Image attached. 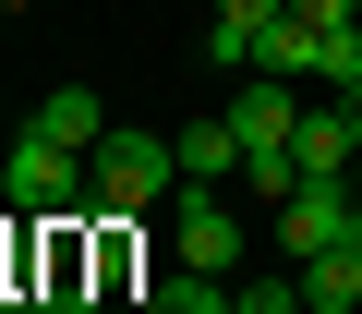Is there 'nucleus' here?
<instances>
[{
  "label": "nucleus",
  "mask_w": 362,
  "mask_h": 314,
  "mask_svg": "<svg viewBox=\"0 0 362 314\" xmlns=\"http://www.w3.org/2000/svg\"><path fill=\"white\" fill-rule=\"evenodd\" d=\"M230 133H242V157H254V145H290V133H302V73H242Z\"/></svg>",
  "instance_id": "nucleus-4"
},
{
  "label": "nucleus",
  "mask_w": 362,
  "mask_h": 314,
  "mask_svg": "<svg viewBox=\"0 0 362 314\" xmlns=\"http://www.w3.org/2000/svg\"><path fill=\"white\" fill-rule=\"evenodd\" d=\"M350 230H362V206H350V182H302V194L278 206V242H290V254H338Z\"/></svg>",
  "instance_id": "nucleus-5"
},
{
  "label": "nucleus",
  "mask_w": 362,
  "mask_h": 314,
  "mask_svg": "<svg viewBox=\"0 0 362 314\" xmlns=\"http://www.w3.org/2000/svg\"><path fill=\"white\" fill-rule=\"evenodd\" d=\"M145 314H242V302H230V278H206V266H169V278L145 290Z\"/></svg>",
  "instance_id": "nucleus-9"
},
{
  "label": "nucleus",
  "mask_w": 362,
  "mask_h": 314,
  "mask_svg": "<svg viewBox=\"0 0 362 314\" xmlns=\"http://www.w3.org/2000/svg\"><path fill=\"white\" fill-rule=\"evenodd\" d=\"M169 145H181V182H230V170H242L230 109H218V121H169Z\"/></svg>",
  "instance_id": "nucleus-7"
},
{
  "label": "nucleus",
  "mask_w": 362,
  "mask_h": 314,
  "mask_svg": "<svg viewBox=\"0 0 362 314\" xmlns=\"http://www.w3.org/2000/svg\"><path fill=\"white\" fill-rule=\"evenodd\" d=\"M37 133H49V145H73V157H97V145H109L97 85H49V97H37Z\"/></svg>",
  "instance_id": "nucleus-6"
},
{
  "label": "nucleus",
  "mask_w": 362,
  "mask_h": 314,
  "mask_svg": "<svg viewBox=\"0 0 362 314\" xmlns=\"http://www.w3.org/2000/svg\"><path fill=\"white\" fill-rule=\"evenodd\" d=\"M121 314H145V302H121Z\"/></svg>",
  "instance_id": "nucleus-15"
},
{
  "label": "nucleus",
  "mask_w": 362,
  "mask_h": 314,
  "mask_svg": "<svg viewBox=\"0 0 362 314\" xmlns=\"http://www.w3.org/2000/svg\"><path fill=\"white\" fill-rule=\"evenodd\" d=\"M302 25H362V0H290Z\"/></svg>",
  "instance_id": "nucleus-13"
},
{
  "label": "nucleus",
  "mask_w": 362,
  "mask_h": 314,
  "mask_svg": "<svg viewBox=\"0 0 362 314\" xmlns=\"http://www.w3.org/2000/svg\"><path fill=\"white\" fill-rule=\"evenodd\" d=\"M73 182H85V157H73V145H49V133L25 121V133H13V157H0V206H13V230L61 218V206H73Z\"/></svg>",
  "instance_id": "nucleus-2"
},
{
  "label": "nucleus",
  "mask_w": 362,
  "mask_h": 314,
  "mask_svg": "<svg viewBox=\"0 0 362 314\" xmlns=\"http://www.w3.org/2000/svg\"><path fill=\"white\" fill-rule=\"evenodd\" d=\"M85 194H97V218L169 206V194H181V145H169V133H109V145L85 157Z\"/></svg>",
  "instance_id": "nucleus-1"
},
{
  "label": "nucleus",
  "mask_w": 362,
  "mask_h": 314,
  "mask_svg": "<svg viewBox=\"0 0 362 314\" xmlns=\"http://www.w3.org/2000/svg\"><path fill=\"white\" fill-rule=\"evenodd\" d=\"M242 182H254V206H290V194H302V170H290V145H254V157H242Z\"/></svg>",
  "instance_id": "nucleus-11"
},
{
  "label": "nucleus",
  "mask_w": 362,
  "mask_h": 314,
  "mask_svg": "<svg viewBox=\"0 0 362 314\" xmlns=\"http://www.w3.org/2000/svg\"><path fill=\"white\" fill-rule=\"evenodd\" d=\"M302 302H314V314H350V302H362V254H350V242H338V254H302Z\"/></svg>",
  "instance_id": "nucleus-10"
},
{
  "label": "nucleus",
  "mask_w": 362,
  "mask_h": 314,
  "mask_svg": "<svg viewBox=\"0 0 362 314\" xmlns=\"http://www.w3.org/2000/svg\"><path fill=\"white\" fill-rule=\"evenodd\" d=\"M278 13H290V0H218V37H206V61H218V73H242V61H254V25H278Z\"/></svg>",
  "instance_id": "nucleus-8"
},
{
  "label": "nucleus",
  "mask_w": 362,
  "mask_h": 314,
  "mask_svg": "<svg viewBox=\"0 0 362 314\" xmlns=\"http://www.w3.org/2000/svg\"><path fill=\"white\" fill-rule=\"evenodd\" d=\"M169 266H206V278L242 266V218H230L218 182H181V194H169Z\"/></svg>",
  "instance_id": "nucleus-3"
},
{
  "label": "nucleus",
  "mask_w": 362,
  "mask_h": 314,
  "mask_svg": "<svg viewBox=\"0 0 362 314\" xmlns=\"http://www.w3.org/2000/svg\"><path fill=\"white\" fill-rule=\"evenodd\" d=\"M0 13H37V0H0Z\"/></svg>",
  "instance_id": "nucleus-14"
},
{
  "label": "nucleus",
  "mask_w": 362,
  "mask_h": 314,
  "mask_svg": "<svg viewBox=\"0 0 362 314\" xmlns=\"http://www.w3.org/2000/svg\"><path fill=\"white\" fill-rule=\"evenodd\" d=\"M230 302H242V314H314V302H302V266H290V278H242Z\"/></svg>",
  "instance_id": "nucleus-12"
}]
</instances>
